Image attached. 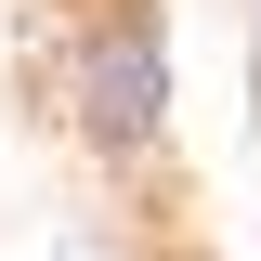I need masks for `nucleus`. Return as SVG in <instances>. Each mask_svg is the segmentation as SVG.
<instances>
[{
    "mask_svg": "<svg viewBox=\"0 0 261 261\" xmlns=\"http://www.w3.org/2000/svg\"><path fill=\"white\" fill-rule=\"evenodd\" d=\"M53 105L105 183H157L170 170V13L157 0H79L53 53Z\"/></svg>",
    "mask_w": 261,
    "mask_h": 261,
    "instance_id": "obj_1",
    "label": "nucleus"
}]
</instances>
